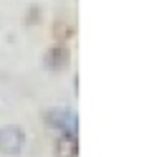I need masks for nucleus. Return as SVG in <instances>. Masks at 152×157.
Here are the masks:
<instances>
[{"mask_svg":"<svg viewBox=\"0 0 152 157\" xmlns=\"http://www.w3.org/2000/svg\"><path fill=\"white\" fill-rule=\"evenodd\" d=\"M46 119H48V127L58 129L61 134H79V117H76V112H71V109L56 106V109H51L46 114Z\"/></svg>","mask_w":152,"mask_h":157,"instance_id":"f257e3e1","label":"nucleus"},{"mask_svg":"<svg viewBox=\"0 0 152 157\" xmlns=\"http://www.w3.org/2000/svg\"><path fill=\"white\" fill-rule=\"evenodd\" d=\"M25 144V134L18 124H10L0 129V152L3 155H18Z\"/></svg>","mask_w":152,"mask_h":157,"instance_id":"f03ea898","label":"nucleus"},{"mask_svg":"<svg viewBox=\"0 0 152 157\" xmlns=\"http://www.w3.org/2000/svg\"><path fill=\"white\" fill-rule=\"evenodd\" d=\"M56 157H79V134H61L56 142Z\"/></svg>","mask_w":152,"mask_h":157,"instance_id":"7ed1b4c3","label":"nucleus"},{"mask_svg":"<svg viewBox=\"0 0 152 157\" xmlns=\"http://www.w3.org/2000/svg\"><path fill=\"white\" fill-rule=\"evenodd\" d=\"M68 63V51L66 46H53L46 51V66L51 68V71H61V68H66Z\"/></svg>","mask_w":152,"mask_h":157,"instance_id":"20e7f679","label":"nucleus"},{"mask_svg":"<svg viewBox=\"0 0 152 157\" xmlns=\"http://www.w3.org/2000/svg\"><path fill=\"white\" fill-rule=\"evenodd\" d=\"M74 33V28H68L66 23H58V28H56V36H58V41H64L66 36H71Z\"/></svg>","mask_w":152,"mask_h":157,"instance_id":"39448f33","label":"nucleus"}]
</instances>
